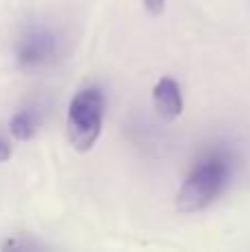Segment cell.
Returning a JSON list of instances; mask_svg holds the SVG:
<instances>
[{
	"label": "cell",
	"instance_id": "cell-4",
	"mask_svg": "<svg viewBox=\"0 0 250 252\" xmlns=\"http://www.w3.org/2000/svg\"><path fill=\"white\" fill-rule=\"evenodd\" d=\"M153 106L155 113L164 120V122H173L182 115L184 102H182L180 84L173 78H162L153 89Z\"/></svg>",
	"mask_w": 250,
	"mask_h": 252
},
{
	"label": "cell",
	"instance_id": "cell-3",
	"mask_svg": "<svg viewBox=\"0 0 250 252\" xmlns=\"http://www.w3.org/2000/svg\"><path fill=\"white\" fill-rule=\"evenodd\" d=\"M58 58V38L51 29L33 25L16 42V64L20 71H40Z\"/></svg>",
	"mask_w": 250,
	"mask_h": 252
},
{
	"label": "cell",
	"instance_id": "cell-5",
	"mask_svg": "<svg viewBox=\"0 0 250 252\" xmlns=\"http://www.w3.org/2000/svg\"><path fill=\"white\" fill-rule=\"evenodd\" d=\"M38 128H40V115L33 109L18 111L11 118V122H9V130H11V135L18 142H27V139L35 137Z\"/></svg>",
	"mask_w": 250,
	"mask_h": 252
},
{
	"label": "cell",
	"instance_id": "cell-6",
	"mask_svg": "<svg viewBox=\"0 0 250 252\" xmlns=\"http://www.w3.org/2000/svg\"><path fill=\"white\" fill-rule=\"evenodd\" d=\"M164 2H166V0H144V9L149 11V16L157 18L159 13L164 11Z\"/></svg>",
	"mask_w": 250,
	"mask_h": 252
},
{
	"label": "cell",
	"instance_id": "cell-2",
	"mask_svg": "<svg viewBox=\"0 0 250 252\" xmlns=\"http://www.w3.org/2000/svg\"><path fill=\"white\" fill-rule=\"evenodd\" d=\"M102 120H104V95L100 89H84L71 100L66 113V137L73 151L89 153L95 146L102 133Z\"/></svg>",
	"mask_w": 250,
	"mask_h": 252
},
{
	"label": "cell",
	"instance_id": "cell-7",
	"mask_svg": "<svg viewBox=\"0 0 250 252\" xmlns=\"http://www.w3.org/2000/svg\"><path fill=\"white\" fill-rule=\"evenodd\" d=\"M9 157H11V146H9V144L0 137V161H7Z\"/></svg>",
	"mask_w": 250,
	"mask_h": 252
},
{
	"label": "cell",
	"instance_id": "cell-1",
	"mask_svg": "<svg viewBox=\"0 0 250 252\" xmlns=\"http://www.w3.org/2000/svg\"><path fill=\"white\" fill-rule=\"evenodd\" d=\"M228 173L230 166L226 161V157L219 155V153H211L206 159H202L195 166L193 173L188 175V179L182 186V190L177 192V210L188 215L211 206L217 199V195L224 190Z\"/></svg>",
	"mask_w": 250,
	"mask_h": 252
}]
</instances>
